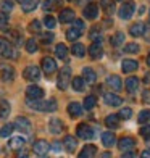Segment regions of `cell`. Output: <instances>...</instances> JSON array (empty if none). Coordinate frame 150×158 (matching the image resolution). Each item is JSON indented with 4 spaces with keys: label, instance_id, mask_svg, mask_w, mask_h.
<instances>
[{
    "label": "cell",
    "instance_id": "6da1fadb",
    "mask_svg": "<svg viewBox=\"0 0 150 158\" xmlns=\"http://www.w3.org/2000/svg\"><path fill=\"white\" fill-rule=\"evenodd\" d=\"M27 103L32 110H37V111H55L56 110V100L55 98H50L45 100V102H39V100H27Z\"/></svg>",
    "mask_w": 150,
    "mask_h": 158
},
{
    "label": "cell",
    "instance_id": "7a4b0ae2",
    "mask_svg": "<svg viewBox=\"0 0 150 158\" xmlns=\"http://www.w3.org/2000/svg\"><path fill=\"white\" fill-rule=\"evenodd\" d=\"M82 32H84V21L82 19H74L73 27L68 29V32H66V39L68 40H76V39L81 37Z\"/></svg>",
    "mask_w": 150,
    "mask_h": 158
},
{
    "label": "cell",
    "instance_id": "3957f363",
    "mask_svg": "<svg viewBox=\"0 0 150 158\" xmlns=\"http://www.w3.org/2000/svg\"><path fill=\"white\" fill-rule=\"evenodd\" d=\"M71 82V68L69 66H63L60 69V74H58V89L61 90H66L68 89V85Z\"/></svg>",
    "mask_w": 150,
    "mask_h": 158
},
{
    "label": "cell",
    "instance_id": "277c9868",
    "mask_svg": "<svg viewBox=\"0 0 150 158\" xmlns=\"http://www.w3.org/2000/svg\"><path fill=\"white\" fill-rule=\"evenodd\" d=\"M0 55L5 56V58H16L18 53L15 52V48L11 47V44L6 39L0 37Z\"/></svg>",
    "mask_w": 150,
    "mask_h": 158
},
{
    "label": "cell",
    "instance_id": "5b68a950",
    "mask_svg": "<svg viewBox=\"0 0 150 158\" xmlns=\"http://www.w3.org/2000/svg\"><path fill=\"white\" fill-rule=\"evenodd\" d=\"M76 132H77V137H81L84 140H90L92 137H94V129H92L89 124H85V123H81L79 126H77Z\"/></svg>",
    "mask_w": 150,
    "mask_h": 158
},
{
    "label": "cell",
    "instance_id": "8992f818",
    "mask_svg": "<svg viewBox=\"0 0 150 158\" xmlns=\"http://www.w3.org/2000/svg\"><path fill=\"white\" fill-rule=\"evenodd\" d=\"M134 10H135V3L134 2H124L119 8V18L121 19H129L134 15Z\"/></svg>",
    "mask_w": 150,
    "mask_h": 158
},
{
    "label": "cell",
    "instance_id": "52a82bcc",
    "mask_svg": "<svg viewBox=\"0 0 150 158\" xmlns=\"http://www.w3.org/2000/svg\"><path fill=\"white\" fill-rule=\"evenodd\" d=\"M26 97H27V100H40L44 97V90L39 85H29L26 89Z\"/></svg>",
    "mask_w": 150,
    "mask_h": 158
},
{
    "label": "cell",
    "instance_id": "ba28073f",
    "mask_svg": "<svg viewBox=\"0 0 150 158\" xmlns=\"http://www.w3.org/2000/svg\"><path fill=\"white\" fill-rule=\"evenodd\" d=\"M23 76H24V79H27V81H37V79L40 77V69H39V66L31 64V66H26Z\"/></svg>",
    "mask_w": 150,
    "mask_h": 158
},
{
    "label": "cell",
    "instance_id": "9c48e42d",
    "mask_svg": "<svg viewBox=\"0 0 150 158\" xmlns=\"http://www.w3.org/2000/svg\"><path fill=\"white\" fill-rule=\"evenodd\" d=\"M42 69H44V73L47 76L53 74L56 71V61L53 58H50V56H45V58H42Z\"/></svg>",
    "mask_w": 150,
    "mask_h": 158
},
{
    "label": "cell",
    "instance_id": "30bf717a",
    "mask_svg": "<svg viewBox=\"0 0 150 158\" xmlns=\"http://www.w3.org/2000/svg\"><path fill=\"white\" fill-rule=\"evenodd\" d=\"M13 126H15L18 131L24 132V134H29L31 132V123H29V119L24 118V116L16 118V121H15V124H13Z\"/></svg>",
    "mask_w": 150,
    "mask_h": 158
},
{
    "label": "cell",
    "instance_id": "8fae6325",
    "mask_svg": "<svg viewBox=\"0 0 150 158\" xmlns=\"http://www.w3.org/2000/svg\"><path fill=\"white\" fill-rule=\"evenodd\" d=\"M135 147V140L134 137H121L118 142V148L121 152H131V150Z\"/></svg>",
    "mask_w": 150,
    "mask_h": 158
},
{
    "label": "cell",
    "instance_id": "7c38bea8",
    "mask_svg": "<svg viewBox=\"0 0 150 158\" xmlns=\"http://www.w3.org/2000/svg\"><path fill=\"white\" fill-rule=\"evenodd\" d=\"M48 131L52 134H60L65 131V124H63V121L58 119V118H52L48 121Z\"/></svg>",
    "mask_w": 150,
    "mask_h": 158
},
{
    "label": "cell",
    "instance_id": "4fadbf2b",
    "mask_svg": "<svg viewBox=\"0 0 150 158\" xmlns=\"http://www.w3.org/2000/svg\"><path fill=\"white\" fill-rule=\"evenodd\" d=\"M97 16H98V5L92 2L84 8V18L85 19H95Z\"/></svg>",
    "mask_w": 150,
    "mask_h": 158
},
{
    "label": "cell",
    "instance_id": "5bb4252c",
    "mask_svg": "<svg viewBox=\"0 0 150 158\" xmlns=\"http://www.w3.org/2000/svg\"><path fill=\"white\" fill-rule=\"evenodd\" d=\"M48 142L47 140H44V139H40V140H37V142H35L34 143V145H32V150H34V153H37L39 156L40 155H45L47 152H48Z\"/></svg>",
    "mask_w": 150,
    "mask_h": 158
},
{
    "label": "cell",
    "instance_id": "9a60e30c",
    "mask_svg": "<svg viewBox=\"0 0 150 158\" xmlns=\"http://www.w3.org/2000/svg\"><path fill=\"white\" fill-rule=\"evenodd\" d=\"M89 53H90V58L94 60H100L103 56V48L100 45V42H94L90 47H89Z\"/></svg>",
    "mask_w": 150,
    "mask_h": 158
},
{
    "label": "cell",
    "instance_id": "2e32d148",
    "mask_svg": "<svg viewBox=\"0 0 150 158\" xmlns=\"http://www.w3.org/2000/svg\"><path fill=\"white\" fill-rule=\"evenodd\" d=\"M103 102H105V105H110V106H119L123 103V98L119 95H115V94H105Z\"/></svg>",
    "mask_w": 150,
    "mask_h": 158
},
{
    "label": "cell",
    "instance_id": "e0dca14e",
    "mask_svg": "<svg viewBox=\"0 0 150 158\" xmlns=\"http://www.w3.org/2000/svg\"><path fill=\"white\" fill-rule=\"evenodd\" d=\"M102 143H103L106 148H111V147L116 143V135L113 134L111 131L103 132V134H102Z\"/></svg>",
    "mask_w": 150,
    "mask_h": 158
},
{
    "label": "cell",
    "instance_id": "ac0fdd59",
    "mask_svg": "<svg viewBox=\"0 0 150 158\" xmlns=\"http://www.w3.org/2000/svg\"><path fill=\"white\" fill-rule=\"evenodd\" d=\"M63 145H65L68 153H73L76 150V147H77V140H76V137H73V135H66V137L63 139Z\"/></svg>",
    "mask_w": 150,
    "mask_h": 158
},
{
    "label": "cell",
    "instance_id": "d6986e66",
    "mask_svg": "<svg viewBox=\"0 0 150 158\" xmlns=\"http://www.w3.org/2000/svg\"><path fill=\"white\" fill-rule=\"evenodd\" d=\"M129 32H131L132 37H140V35L145 34V24L144 23H134L129 27Z\"/></svg>",
    "mask_w": 150,
    "mask_h": 158
},
{
    "label": "cell",
    "instance_id": "ffe728a7",
    "mask_svg": "<svg viewBox=\"0 0 150 158\" xmlns=\"http://www.w3.org/2000/svg\"><path fill=\"white\" fill-rule=\"evenodd\" d=\"M139 68V63L135 60H123L121 63V69H123V73H132Z\"/></svg>",
    "mask_w": 150,
    "mask_h": 158
},
{
    "label": "cell",
    "instance_id": "44dd1931",
    "mask_svg": "<svg viewBox=\"0 0 150 158\" xmlns=\"http://www.w3.org/2000/svg\"><path fill=\"white\" fill-rule=\"evenodd\" d=\"M106 84H108V87H111L115 92L121 90V87H123V82H121L119 76H116V74H113V76H110L108 79H106Z\"/></svg>",
    "mask_w": 150,
    "mask_h": 158
},
{
    "label": "cell",
    "instance_id": "7402d4cb",
    "mask_svg": "<svg viewBox=\"0 0 150 158\" xmlns=\"http://www.w3.org/2000/svg\"><path fill=\"white\" fill-rule=\"evenodd\" d=\"M68 113H69V116H73V118L81 116L82 114V105L77 103V102H71L68 105Z\"/></svg>",
    "mask_w": 150,
    "mask_h": 158
},
{
    "label": "cell",
    "instance_id": "603a6c76",
    "mask_svg": "<svg viewBox=\"0 0 150 158\" xmlns=\"http://www.w3.org/2000/svg\"><path fill=\"white\" fill-rule=\"evenodd\" d=\"M58 19H60V23H71V21H74V11L71 10V8L61 10Z\"/></svg>",
    "mask_w": 150,
    "mask_h": 158
},
{
    "label": "cell",
    "instance_id": "cb8c5ba5",
    "mask_svg": "<svg viewBox=\"0 0 150 158\" xmlns=\"http://www.w3.org/2000/svg\"><path fill=\"white\" fill-rule=\"evenodd\" d=\"M97 155V147L95 145H85L81 153H79V158H95Z\"/></svg>",
    "mask_w": 150,
    "mask_h": 158
},
{
    "label": "cell",
    "instance_id": "d4e9b609",
    "mask_svg": "<svg viewBox=\"0 0 150 158\" xmlns=\"http://www.w3.org/2000/svg\"><path fill=\"white\" fill-rule=\"evenodd\" d=\"M61 5H63V0H45V2L42 3V8L45 11H52V10L60 8Z\"/></svg>",
    "mask_w": 150,
    "mask_h": 158
},
{
    "label": "cell",
    "instance_id": "484cf974",
    "mask_svg": "<svg viewBox=\"0 0 150 158\" xmlns=\"http://www.w3.org/2000/svg\"><path fill=\"white\" fill-rule=\"evenodd\" d=\"M82 77H84V81L87 84H94L95 79H97V74H95V71L92 68H84L82 69Z\"/></svg>",
    "mask_w": 150,
    "mask_h": 158
},
{
    "label": "cell",
    "instance_id": "4316f807",
    "mask_svg": "<svg viewBox=\"0 0 150 158\" xmlns=\"http://www.w3.org/2000/svg\"><path fill=\"white\" fill-rule=\"evenodd\" d=\"M126 90L127 92H131V94H134L135 90H137V87H139V79L137 77H134V76H131V77H127L126 79Z\"/></svg>",
    "mask_w": 150,
    "mask_h": 158
},
{
    "label": "cell",
    "instance_id": "83f0119b",
    "mask_svg": "<svg viewBox=\"0 0 150 158\" xmlns=\"http://www.w3.org/2000/svg\"><path fill=\"white\" fill-rule=\"evenodd\" d=\"M105 126L110 127V129L119 127V118H118V114H108V116L105 118Z\"/></svg>",
    "mask_w": 150,
    "mask_h": 158
},
{
    "label": "cell",
    "instance_id": "f1b7e54d",
    "mask_svg": "<svg viewBox=\"0 0 150 158\" xmlns=\"http://www.w3.org/2000/svg\"><path fill=\"white\" fill-rule=\"evenodd\" d=\"M0 77H2L3 81H11V79L15 77V69L11 66H3L0 69Z\"/></svg>",
    "mask_w": 150,
    "mask_h": 158
},
{
    "label": "cell",
    "instance_id": "f546056e",
    "mask_svg": "<svg viewBox=\"0 0 150 158\" xmlns=\"http://www.w3.org/2000/svg\"><path fill=\"white\" fill-rule=\"evenodd\" d=\"M100 6L103 8V11L106 15H111L115 11V2L113 0H100Z\"/></svg>",
    "mask_w": 150,
    "mask_h": 158
},
{
    "label": "cell",
    "instance_id": "4dcf8cb0",
    "mask_svg": "<svg viewBox=\"0 0 150 158\" xmlns=\"http://www.w3.org/2000/svg\"><path fill=\"white\" fill-rule=\"evenodd\" d=\"M10 111H11V106H10V103L6 102V100H2V102H0V118H2V119L8 118Z\"/></svg>",
    "mask_w": 150,
    "mask_h": 158
},
{
    "label": "cell",
    "instance_id": "1f68e13d",
    "mask_svg": "<svg viewBox=\"0 0 150 158\" xmlns=\"http://www.w3.org/2000/svg\"><path fill=\"white\" fill-rule=\"evenodd\" d=\"M37 5H39V0H26V2L21 3V8H23L24 13H29L34 8H37Z\"/></svg>",
    "mask_w": 150,
    "mask_h": 158
},
{
    "label": "cell",
    "instance_id": "d6a6232c",
    "mask_svg": "<svg viewBox=\"0 0 150 158\" xmlns=\"http://www.w3.org/2000/svg\"><path fill=\"white\" fill-rule=\"evenodd\" d=\"M124 40H126V37H124V32H116L115 35L111 37V45L113 47H119V45H123L124 44Z\"/></svg>",
    "mask_w": 150,
    "mask_h": 158
},
{
    "label": "cell",
    "instance_id": "836d02e7",
    "mask_svg": "<svg viewBox=\"0 0 150 158\" xmlns=\"http://www.w3.org/2000/svg\"><path fill=\"white\" fill-rule=\"evenodd\" d=\"M55 53H56V56H58L60 60H66V56H68V48H66V45L65 44H58L55 47Z\"/></svg>",
    "mask_w": 150,
    "mask_h": 158
},
{
    "label": "cell",
    "instance_id": "e575fe53",
    "mask_svg": "<svg viewBox=\"0 0 150 158\" xmlns=\"http://www.w3.org/2000/svg\"><path fill=\"white\" fill-rule=\"evenodd\" d=\"M23 145H24V139L23 137H13L8 142V147L11 150H19V148H23Z\"/></svg>",
    "mask_w": 150,
    "mask_h": 158
},
{
    "label": "cell",
    "instance_id": "d590c367",
    "mask_svg": "<svg viewBox=\"0 0 150 158\" xmlns=\"http://www.w3.org/2000/svg\"><path fill=\"white\" fill-rule=\"evenodd\" d=\"M97 105V98L94 95H89L84 98V108L85 110H94V106Z\"/></svg>",
    "mask_w": 150,
    "mask_h": 158
},
{
    "label": "cell",
    "instance_id": "8d00e7d4",
    "mask_svg": "<svg viewBox=\"0 0 150 158\" xmlns=\"http://www.w3.org/2000/svg\"><path fill=\"white\" fill-rule=\"evenodd\" d=\"M100 35H102V31H100L98 26H94V27L90 29V32H89L90 40H94V42H100Z\"/></svg>",
    "mask_w": 150,
    "mask_h": 158
},
{
    "label": "cell",
    "instance_id": "74e56055",
    "mask_svg": "<svg viewBox=\"0 0 150 158\" xmlns=\"http://www.w3.org/2000/svg\"><path fill=\"white\" fill-rule=\"evenodd\" d=\"M71 84H73V89L76 92H81L84 89V79L82 77H73L71 79Z\"/></svg>",
    "mask_w": 150,
    "mask_h": 158
},
{
    "label": "cell",
    "instance_id": "f35d334b",
    "mask_svg": "<svg viewBox=\"0 0 150 158\" xmlns=\"http://www.w3.org/2000/svg\"><path fill=\"white\" fill-rule=\"evenodd\" d=\"M71 52H73V55H76V56H84V53H85V47L82 45V44H74L73 45V48H71Z\"/></svg>",
    "mask_w": 150,
    "mask_h": 158
},
{
    "label": "cell",
    "instance_id": "ab89813d",
    "mask_svg": "<svg viewBox=\"0 0 150 158\" xmlns=\"http://www.w3.org/2000/svg\"><path fill=\"white\" fill-rule=\"evenodd\" d=\"M137 121H139L140 124L148 123V121H150V110H142L139 113V116H137Z\"/></svg>",
    "mask_w": 150,
    "mask_h": 158
},
{
    "label": "cell",
    "instance_id": "60d3db41",
    "mask_svg": "<svg viewBox=\"0 0 150 158\" xmlns=\"http://www.w3.org/2000/svg\"><path fill=\"white\" fill-rule=\"evenodd\" d=\"M26 50L29 53H35V52H37V42H35V39H29L26 42Z\"/></svg>",
    "mask_w": 150,
    "mask_h": 158
},
{
    "label": "cell",
    "instance_id": "b9f144b4",
    "mask_svg": "<svg viewBox=\"0 0 150 158\" xmlns=\"http://www.w3.org/2000/svg\"><path fill=\"white\" fill-rule=\"evenodd\" d=\"M13 129H15V126H13V124H5L2 129H0V135H2V137H8V135L13 132Z\"/></svg>",
    "mask_w": 150,
    "mask_h": 158
},
{
    "label": "cell",
    "instance_id": "7bdbcfd3",
    "mask_svg": "<svg viewBox=\"0 0 150 158\" xmlns=\"http://www.w3.org/2000/svg\"><path fill=\"white\" fill-rule=\"evenodd\" d=\"M6 26H8V15L0 11V31H5Z\"/></svg>",
    "mask_w": 150,
    "mask_h": 158
},
{
    "label": "cell",
    "instance_id": "ee69618b",
    "mask_svg": "<svg viewBox=\"0 0 150 158\" xmlns=\"http://www.w3.org/2000/svg\"><path fill=\"white\" fill-rule=\"evenodd\" d=\"M131 116H132V110L131 108H121V111L118 113L119 119H129Z\"/></svg>",
    "mask_w": 150,
    "mask_h": 158
},
{
    "label": "cell",
    "instance_id": "f6af8a7d",
    "mask_svg": "<svg viewBox=\"0 0 150 158\" xmlns=\"http://www.w3.org/2000/svg\"><path fill=\"white\" fill-rule=\"evenodd\" d=\"M124 52L126 53H137L139 52V45L137 44H132V42H131V44H126L124 45Z\"/></svg>",
    "mask_w": 150,
    "mask_h": 158
},
{
    "label": "cell",
    "instance_id": "bcb514c9",
    "mask_svg": "<svg viewBox=\"0 0 150 158\" xmlns=\"http://www.w3.org/2000/svg\"><path fill=\"white\" fill-rule=\"evenodd\" d=\"M29 31L31 32H40V23L37 19H34V21L29 23Z\"/></svg>",
    "mask_w": 150,
    "mask_h": 158
},
{
    "label": "cell",
    "instance_id": "7dc6e473",
    "mask_svg": "<svg viewBox=\"0 0 150 158\" xmlns=\"http://www.w3.org/2000/svg\"><path fill=\"white\" fill-rule=\"evenodd\" d=\"M44 24L48 27V29H53L55 24H56V21H55V18H52V16H45V18H44Z\"/></svg>",
    "mask_w": 150,
    "mask_h": 158
},
{
    "label": "cell",
    "instance_id": "c3c4849f",
    "mask_svg": "<svg viewBox=\"0 0 150 158\" xmlns=\"http://www.w3.org/2000/svg\"><path fill=\"white\" fill-rule=\"evenodd\" d=\"M140 135L144 137L147 142H150V126H144L140 129Z\"/></svg>",
    "mask_w": 150,
    "mask_h": 158
},
{
    "label": "cell",
    "instance_id": "681fc988",
    "mask_svg": "<svg viewBox=\"0 0 150 158\" xmlns=\"http://www.w3.org/2000/svg\"><path fill=\"white\" fill-rule=\"evenodd\" d=\"M13 8V3H11V0H5V2L2 3V10H3V13L5 11H10Z\"/></svg>",
    "mask_w": 150,
    "mask_h": 158
},
{
    "label": "cell",
    "instance_id": "f907efd6",
    "mask_svg": "<svg viewBox=\"0 0 150 158\" xmlns=\"http://www.w3.org/2000/svg\"><path fill=\"white\" fill-rule=\"evenodd\" d=\"M53 40V34L48 32V34H42V42L44 44H50V42Z\"/></svg>",
    "mask_w": 150,
    "mask_h": 158
},
{
    "label": "cell",
    "instance_id": "816d5d0a",
    "mask_svg": "<svg viewBox=\"0 0 150 158\" xmlns=\"http://www.w3.org/2000/svg\"><path fill=\"white\" fill-rule=\"evenodd\" d=\"M142 102L145 105H150V90H145L144 95H142Z\"/></svg>",
    "mask_w": 150,
    "mask_h": 158
},
{
    "label": "cell",
    "instance_id": "f5cc1de1",
    "mask_svg": "<svg viewBox=\"0 0 150 158\" xmlns=\"http://www.w3.org/2000/svg\"><path fill=\"white\" fill-rule=\"evenodd\" d=\"M52 150H53V152H56V153L61 152V143L60 142H53L52 143Z\"/></svg>",
    "mask_w": 150,
    "mask_h": 158
},
{
    "label": "cell",
    "instance_id": "db71d44e",
    "mask_svg": "<svg viewBox=\"0 0 150 158\" xmlns=\"http://www.w3.org/2000/svg\"><path fill=\"white\" fill-rule=\"evenodd\" d=\"M121 158H137V155H135L134 152H124V155Z\"/></svg>",
    "mask_w": 150,
    "mask_h": 158
},
{
    "label": "cell",
    "instance_id": "11a10c76",
    "mask_svg": "<svg viewBox=\"0 0 150 158\" xmlns=\"http://www.w3.org/2000/svg\"><path fill=\"white\" fill-rule=\"evenodd\" d=\"M140 158H150V152L148 150H144V152L140 153Z\"/></svg>",
    "mask_w": 150,
    "mask_h": 158
},
{
    "label": "cell",
    "instance_id": "9f6ffc18",
    "mask_svg": "<svg viewBox=\"0 0 150 158\" xmlns=\"http://www.w3.org/2000/svg\"><path fill=\"white\" fill-rule=\"evenodd\" d=\"M144 82H145L147 85H150V73H147V74H145V77H144Z\"/></svg>",
    "mask_w": 150,
    "mask_h": 158
},
{
    "label": "cell",
    "instance_id": "6f0895ef",
    "mask_svg": "<svg viewBox=\"0 0 150 158\" xmlns=\"http://www.w3.org/2000/svg\"><path fill=\"white\" fill-rule=\"evenodd\" d=\"M18 158H29V156H27L26 153H21V155H18Z\"/></svg>",
    "mask_w": 150,
    "mask_h": 158
},
{
    "label": "cell",
    "instance_id": "680465c9",
    "mask_svg": "<svg viewBox=\"0 0 150 158\" xmlns=\"http://www.w3.org/2000/svg\"><path fill=\"white\" fill-rule=\"evenodd\" d=\"M102 158H110V153H103V155H102Z\"/></svg>",
    "mask_w": 150,
    "mask_h": 158
},
{
    "label": "cell",
    "instance_id": "91938a15",
    "mask_svg": "<svg viewBox=\"0 0 150 158\" xmlns=\"http://www.w3.org/2000/svg\"><path fill=\"white\" fill-rule=\"evenodd\" d=\"M147 64L150 66V53H148V56H147Z\"/></svg>",
    "mask_w": 150,
    "mask_h": 158
},
{
    "label": "cell",
    "instance_id": "94428289",
    "mask_svg": "<svg viewBox=\"0 0 150 158\" xmlns=\"http://www.w3.org/2000/svg\"><path fill=\"white\" fill-rule=\"evenodd\" d=\"M18 2H19V3H23V2H26V0H18Z\"/></svg>",
    "mask_w": 150,
    "mask_h": 158
},
{
    "label": "cell",
    "instance_id": "6125c7cd",
    "mask_svg": "<svg viewBox=\"0 0 150 158\" xmlns=\"http://www.w3.org/2000/svg\"><path fill=\"white\" fill-rule=\"evenodd\" d=\"M39 158H47V156H44V155H40V156H39Z\"/></svg>",
    "mask_w": 150,
    "mask_h": 158
},
{
    "label": "cell",
    "instance_id": "be15d7a7",
    "mask_svg": "<svg viewBox=\"0 0 150 158\" xmlns=\"http://www.w3.org/2000/svg\"><path fill=\"white\" fill-rule=\"evenodd\" d=\"M71 2H73V0H71Z\"/></svg>",
    "mask_w": 150,
    "mask_h": 158
}]
</instances>
